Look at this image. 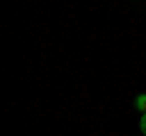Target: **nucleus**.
<instances>
[{"instance_id":"nucleus-1","label":"nucleus","mask_w":146,"mask_h":136,"mask_svg":"<svg viewBox=\"0 0 146 136\" xmlns=\"http://www.w3.org/2000/svg\"><path fill=\"white\" fill-rule=\"evenodd\" d=\"M134 107H136L139 112H146V92H139V95L134 97Z\"/></svg>"},{"instance_id":"nucleus-2","label":"nucleus","mask_w":146,"mask_h":136,"mask_svg":"<svg viewBox=\"0 0 146 136\" xmlns=\"http://www.w3.org/2000/svg\"><path fill=\"white\" fill-rule=\"evenodd\" d=\"M139 129H141V134L146 136V112H141V119H139Z\"/></svg>"}]
</instances>
